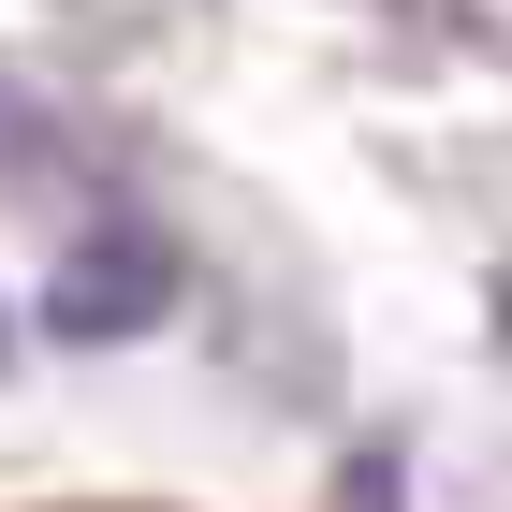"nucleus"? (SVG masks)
Listing matches in <instances>:
<instances>
[{
    "label": "nucleus",
    "instance_id": "1",
    "mask_svg": "<svg viewBox=\"0 0 512 512\" xmlns=\"http://www.w3.org/2000/svg\"><path fill=\"white\" fill-rule=\"evenodd\" d=\"M30 512H191V498H30Z\"/></svg>",
    "mask_w": 512,
    "mask_h": 512
}]
</instances>
